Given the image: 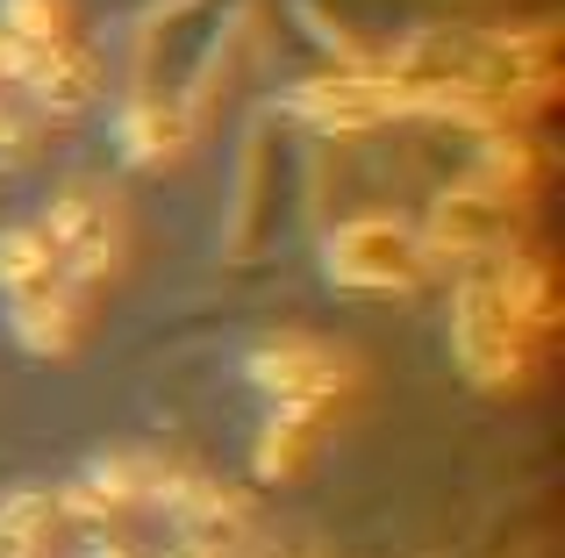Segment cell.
<instances>
[{
  "label": "cell",
  "instance_id": "1",
  "mask_svg": "<svg viewBox=\"0 0 565 558\" xmlns=\"http://www.w3.org/2000/svg\"><path fill=\"white\" fill-rule=\"evenodd\" d=\"M451 344L458 365H466L480 387H515L530 373V351H537V330L509 308V293L487 279H466L458 287V315H451Z\"/></svg>",
  "mask_w": 565,
  "mask_h": 558
},
{
  "label": "cell",
  "instance_id": "2",
  "mask_svg": "<svg viewBox=\"0 0 565 558\" xmlns=\"http://www.w3.org/2000/svg\"><path fill=\"white\" fill-rule=\"evenodd\" d=\"M330 272L344 287H415L429 272V244L415 223H394V215H359L330 237Z\"/></svg>",
  "mask_w": 565,
  "mask_h": 558
},
{
  "label": "cell",
  "instance_id": "3",
  "mask_svg": "<svg viewBox=\"0 0 565 558\" xmlns=\"http://www.w3.org/2000/svg\"><path fill=\"white\" fill-rule=\"evenodd\" d=\"M250 379L273 394V408L287 422H316L322 408L337 401V387H344V358H330V351L308 344V336H279V344H265L258 358H250Z\"/></svg>",
  "mask_w": 565,
  "mask_h": 558
},
{
  "label": "cell",
  "instance_id": "4",
  "mask_svg": "<svg viewBox=\"0 0 565 558\" xmlns=\"http://www.w3.org/2000/svg\"><path fill=\"white\" fill-rule=\"evenodd\" d=\"M509 229H515V194L472 180V186L437 194V208L423 223V244H429V258H480L494 244H509Z\"/></svg>",
  "mask_w": 565,
  "mask_h": 558
},
{
  "label": "cell",
  "instance_id": "5",
  "mask_svg": "<svg viewBox=\"0 0 565 558\" xmlns=\"http://www.w3.org/2000/svg\"><path fill=\"white\" fill-rule=\"evenodd\" d=\"M43 244H51V258H65L72 279H100L115 266V208L100 186H65V194L51 201V215H43L36 229Z\"/></svg>",
  "mask_w": 565,
  "mask_h": 558
},
{
  "label": "cell",
  "instance_id": "6",
  "mask_svg": "<svg viewBox=\"0 0 565 558\" xmlns=\"http://www.w3.org/2000/svg\"><path fill=\"white\" fill-rule=\"evenodd\" d=\"M294 108L322 129H365L380 115H401L408 108V86L401 79H316L294 94Z\"/></svg>",
  "mask_w": 565,
  "mask_h": 558
},
{
  "label": "cell",
  "instance_id": "7",
  "mask_svg": "<svg viewBox=\"0 0 565 558\" xmlns=\"http://www.w3.org/2000/svg\"><path fill=\"white\" fill-rule=\"evenodd\" d=\"M14 330H22L29 351H65L72 344V322H79V293H72V272H51L43 287L14 293Z\"/></svg>",
  "mask_w": 565,
  "mask_h": 558
},
{
  "label": "cell",
  "instance_id": "8",
  "mask_svg": "<svg viewBox=\"0 0 565 558\" xmlns=\"http://www.w3.org/2000/svg\"><path fill=\"white\" fill-rule=\"evenodd\" d=\"M51 272H57V258L36 229H8V237H0V293H8V301L29 293V287H43Z\"/></svg>",
  "mask_w": 565,
  "mask_h": 558
},
{
  "label": "cell",
  "instance_id": "9",
  "mask_svg": "<svg viewBox=\"0 0 565 558\" xmlns=\"http://www.w3.org/2000/svg\"><path fill=\"white\" fill-rule=\"evenodd\" d=\"M51 508L43 494H14L0 502V558H36L43 551V530H51Z\"/></svg>",
  "mask_w": 565,
  "mask_h": 558
},
{
  "label": "cell",
  "instance_id": "10",
  "mask_svg": "<svg viewBox=\"0 0 565 558\" xmlns=\"http://www.w3.org/2000/svg\"><path fill=\"white\" fill-rule=\"evenodd\" d=\"M129 137H137V151H172V143H180L186 129L172 122L166 108H137V115H129Z\"/></svg>",
  "mask_w": 565,
  "mask_h": 558
}]
</instances>
